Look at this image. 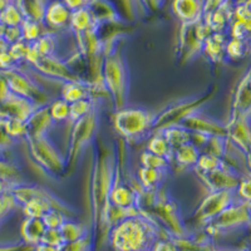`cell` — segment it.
I'll use <instances>...</instances> for the list:
<instances>
[{
	"label": "cell",
	"mask_w": 251,
	"mask_h": 251,
	"mask_svg": "<svg viewBox=\"0 0 251 251\" xmlns=\"http://www.w3.org/2000/svg\"><path fill=\"white\" fill-rule=\"evenodd\" d=\"M116 177V149L97 146L94 150L91 177V206L94 227L106 226L109 192Z\"/></svg>",
	"instance_id": "1"
},
{
	"label": "cell",
	"mask_w": 251,
	"mask_h": 251,
	"mask_svg": "<svg viewBox=\"0 0 251 251\" xmlns=\"http://www.w3.org/2000/svg\"><path fill=\"white\" fill-rule=\"evenodd\" d=\"M156 221L141 214L109 228V243L116 251H150L157 240Z\"/></svg>",
	"instance_id": "2"
},
{
	"label": "cell",
	"mask_w": 251,
	"mask_h": 251,
	"mask_svg": "<svg viewBox=\"0 0 251 251\" xmlns=\"http://www.w3.org/2000/svg\"><path fill=\"white\" fill-rule=\"evenodd\" d=\"M102 80L114 112L127 107L129 92V73L127 60L118 48L104 54L102 64Z\"/></svg>",
	"instance_id": "3"
},
{
	"label": "cell",
	"mask_w": 251,
	"mask_h": 251,
	"mask_svg": "<svg viewBox=\"0 0 251 251\" xmlns=\"http://www.w3.org/2000/svg\"><path fill=\"white\" fill-rule=\"evenodd\" d=\"M154 114L140 107H125L114 112V131L126 141L149 137L152 131Z\"/></svg>",
	"instance_id": "4"
},
{
	"label": "cell",
	"mask_w": 251,
	"mask_h": 251,
	"mask_svg": "<svg viewBox=\"0 0 251 251\" xmlns=\"http://www.w3.org/2000/svg\"><path fill=\"white\" fill-rule=\"evenodd\" d=\"M33 160L50 176L59 177L67 174V156L48 136L26 138Z\"/></svg>",
	"instance_id": "5"
},
{
	"label": "cell",
	"mask_w": 251,
	"mask_h": 251,
	"mask_svg": "<svg viewBox=\"0 0 251 251\" xmlns=\"http://www.w3.org/2000/svg\"><path fill=\"white\" fill-rule=\"evenodd\" d=\"M215 91L200 96V97L188 98V100H181L170 104L158 114H154L153 125H152L151 133L162 132L163 129L172 127V126H181V123L191 114L201 111L205 104L214 97Z\"/></svg>",
	"instance_id": "6"
},
{
	"label": "cell",
	"mask_w": 251,
	"mask_h": 251,
	"mask_svg": "<svg viewBox=\"0 0 251 251\" xmlns=\"http://www.w3.org/2000/svg\"><path fill=\"white\" fill-rule=\"evenodd\" d=\"M100 126V113L96 108L86 117L72 123L71 138H69L68 152H67V171L77 162L82 152L94 141Z\"/></svg>",
	"instance_id": "7"
},
{
	"label": "cell",
	"mask_w": 251,
	"mask_h": 251,
	"mask_svg": "<svg viewBox=\"0 0 251 251\" xmlns=\"http://www.w3.org/2000/svg\"><path fill=\"white\" fill-rule=\"evenodd\" d=\"M210 34H212L211 29L208 28L203 19L194 24H182L177 44L181 62L186 63L201 54L203 42Z\"/></svg>",
	"instance_id": "8"
},
{
	"label": "cell",
	"mask_w": 251,
	"mask_h": 251,
	"mask_svg": "<svg viewBox=\"0 0 251 251\" xmlns=\"http://www.w3.org/2000/svg\"><path fill=\"white\" fill-rule=\"evenodd\" d=\"M6 82H8L10 93L17 94L19 97L26 98L31 100L35 106H46L50 103V98L42 87L35 82L33 78L24 75L22 72L9 71L8 75H5Z\"/></svg>",
	"instance_id": "9"
},
{
	"label": "cell",
	"mask_w": 251,
	"mask_h": 251,
	"mask_svg": "<svg viewBox=\"0 0 251 251\" xmlns=\"http://www.w3.org/2000/svg\"><path fill=\"white\" fill-rule=\"evenodd\" d=\"M146 212H151L152 216L156 217V221L165 225L166 230H169L174 236L180 237L185 235V225L181 219L177 203L167 195H161L158 192L157 201Z\"/></svg>",
	"instance_id": "10"
},
{
	"label": "cell",
	"mask_w": 251,
	"mask_h": 251,
	"mask_svg": "<svg viewBox=\"0 0 251 251\" xmlns=\"http://www.w3.org/2000/svg\"><path fill=\"white\" fill-rule=\"evenodd\" d=\"M237 200L235 191H211L201 201L195 216L203 223H208L212 219L232 205Z\"/></svg>",
	"instance_id": "11"
},
{
	"label": "cell",
	"mask_w": 251,
	"mask_h": 251,
	"mask_svg": "<svg viewBox=\"0 0 251 251\" xmlns=\"http://www.w3.org/2000/svg\"><path fill=\"white\" fill-rule=\"evenodd\" d=\"M34 69L44 78H48V79L58 83L80 80L75 72L72 71L64 58L59 57V55L42 57L34 66Z\"/></svg>",
	"instance_id": "12"
},
{
	"label": "cell",
	"mask_w": 251,
	"mask_h": 251,
	"mask_svg": "<svg viewBox=\"0 0 251 251\" xmlns=\"http://www.w3.org/2000/svg\"><path fill=\"white\" fill-rule=\"evenodd\" d=\"M208 226L215 230H230V228L241 227L250 224L248 203L237 199L232 205L225 208L215 219L208 221Z\"/></svg>",
	"instance_id": "13"
},
{
	"label": "cell",
	"mask_w": 251,
	"mask_h": 251,
	"mask_svg": "<svg viewBox=\"0 0 251 251\" xmlns=\"http://www.w3.org/2000/svg\"><path fill=\"white\" fill-rule=\"evenodd\" d=\"M182 127L191 132V133H201L208 137H225L227 136L226 125L219 122L215 118L207 114L201 113V111L188 116L182 123Z\"/></svg>",
	"instance_id": "14"
},
{
	"label": "cell",
	"mask_w": 251,
	"mask_h": 251,
	"mask_svg": "<svg viewBox=\"0 0 251 251\" xmlns=\"http://www.w3.org/2000/svg\"><path fill=\"white\" fill-rule=\"evenodd\" d=\"M227 138L236 147H239L244 153H248L251 150V125L250 120L240 114L232 113L231 118L226 123Z\"/></svg>",
	"instance_id": "15"
},
{
	"label": "cell",
	"mask_w": 251,
	"mask_h": 251,
	"mask_svg": "<svg viewBox=\"0 0 251 251\" xmlns=\"http://www.w3.org/2000/svg\"><path fill=\"white\" fill-rule=\"evenodd\" d=\"M201 180L208 188V191H236L240 182V175L227 169L225 165L219 170L208 174H201Z\"/></svg>",
	"instance_id": "16"
},
{
	"label": "cell",
	"mask_w": 251,
	"mask_h": 251,
	"mask_svg": "<svg viewBox=\"0 0 251 251\" xmlns=\"http://www.w3.org/2000/svg\"><path fill=\"white\" fill-rule=\"evenodd\" d=\"M72 12L62 0H49L46 6L43 24L48 31L62 30L69 26Z\"/></svg>",
	"instance_id": "17"
},
{
	"label": "cell",
	"mask_w": 251,
	"mask_h": 251,
	"mask_svg": "<svg viewBox=\"0 0 251 251\" xmlns=\"http://www.w3.org/2000/svg\"><path fill=\"white\" fill-rule=\"evenodd\" d=\"M26 138H35L48 136L54 121L51 120L49 113V104L39 106L30 114V117L26 120Z\"/></svg>",
	"instance_id": "18"
},
{
	"label": "cell",
	"mask_w": 251,
	"mask_h": 251,
	"mask_svg": "<svg viewBox=\"0 0 251 251\" xmlns=\"http://www.w3.org/2000/svg\"><path fill=\"white\" fill-rule=\"evenodd\" d=\"M170 3L181 24H194L203 19V0H171Z\"/></svg>",
	"instance_id": "19"
},
{
	"label": "cell",
	"mask_w": 251,
	"mask_h": 251,
	"mask_svg": "<svg viewBox=\"0 0 251 251\" xmlns=\"http://www.w3.org/2000/svg\"><path fill=\"white\" fill-rule=\"evenodd\" d=\"M138 203V191L131 183L114 177V183L109 192V205L122 208L136 207ZM138 207V206H137Z\"/></svg>",
	"instance_id": "20"
},
{
	"label": "cell",
	"mask_w": 251,
	"mask_h": 251,
	"mask_svg": "<svg viewBox=\"0 0 251 251\" xmlns=\"http://www.w3.org/2000/svg\"><path fill=\"white\" fill-rule=\"evenodd\" d=\"M87 8L100 26L107 24H118L123 22L120 9L113 3V0H91Z\"/></svg>",
	"instance_id": "21"
},
{
	"label": "cell",
	"mask_w": 251,
	"mask_h": 251,
	"mask_svg": "<svg viewBox=\"0 0 251 251\" xmlns=\"http://www.w3.org/2000/svg\"><path fill=\"white\" fill-rule=\"evenodd\" d=\"M59 98L66 100L69 104L78 102V100H87V98H93V87L92 84L83 82V80L63 83L60 86Z\"/></svg>",
	"instance_id": "22"
},
{
	"label": "cell",
	"mask_w": 251,
	"mask_h": 251,
	"mask_svg": "<svg viewBox=\"0 0 251 251\" xmlns=\"http://www.w3.org/2000/svg\"><path fill=\"white\" fill-rule=\"evenodd\" d=\"M227 40V33H212L203 42L202 53L212 63L223 62L224 58H226L225 48Z\"/></svg>",
	"instance_id": "23"
},
{
	"label": "cell",
	"mask_w": 251,
	"mask_h": 251,
	"mask_svg": "<svg viewBox=\"0 0 251 251\" xmlns=\"http://www.w3.org/2000/svg\"><path fill=\"white\" fill-rule=\"evenodd\" d=\"M248 75L249 72L245 75V77L240 80L237 84L236 92L234 96V108L232 113L240 114L243 117H246L250 120L251 118V89L249 88L248 84Z\"/></svg>",
	"instance_id": "24"
},
{
	"label": "cell",
	"mask_w": 251,
	"mask_h": 251,
	"mask_svg": "<svg viewBox=\"0 0 251 251\" xmlns=\"http://www.w3.org/2000/svg\"><path fill=\"white\" fill-rule=\"evenodd\" d=\"M97 28H100V25L97 24L88 8H83L79 10H75V12H72L68 29L75 35L82 34V33Z\"/></svg>",
	"instance_id": "25"
},
{
	"label": "cell",
	"mask_w": 251,
	"mask_h": 251,
	"mask_svg": "<svg viewBox=\"0 0 251 251\" xmlns=\"http://www.w3.org/2000/svg\"><path fill=\"white\" fill-rule=\"evenodd\" d=\"M200 154V150L197 149L194 143L188 142L172 151L171 161H174L176 165L181 166V167H185V169H191V167L195 169Z\"/></svg>",
	"instance_id": "26"
},
{
	"label": "cell",
	"mask_w": 251,
	"mask_h": 251,
	"mask_svg": "<svg viewBox=\"0 0 251 251\" xmlns=\"http://www.w3.org/2000/svg\"><path fill=\"white\" fill-rule=\"evenodd\" d=\"M47 227L43 224L42 219H29L26 217L22 225V236L24 243L28 245L35 246L42 241Z\"/></svg>",
	"instance_id": "27"
},
{
	"label": "cell",
	"mask_w": 251,
	"mask_h": 251,
	"mask_svg": "<svg viewBox=\"0 0 251 251\" xmlns=\"http://www.w3.org/2000/svg\"><path fill=\"white\" fill-rule=\"evenodd\" d=\"M166 172L163 170L145 169L140 167L137 172V181L142 190H160L161 185L166 178Z\"/></svg>",
	"instance_id": "28"
},
{
	"label": "cell",
	"mask_w": 251,
	"mask_h": 251,
	"mask_svg": "<svg viewBox=\"0 0 251 251\" xmlns=\"http://www.w3.org/2000/svg\"><path fill=\"white\" fill-rule=\"evenodd\" d=\"M18 8L23 14L24 19L34 20L43 23L47 4L40 0H14Z\"/></svg>",
	"instance_id": "29"
},
{
	"label": "cell",
	"mask_w": 251,
	"mask_h": 251,
	"mask_svg": "<svg viewBox=\"0 0 251 251\" xmlns=\"http://www.w3.org/2000/svg\"><path fill=\"white\" fill-rule=\"evenodd\" d=\"M163 137L172 149V151L186 143L191 142V132L186 129L182 126H172L162 131Z\"/></svg>",
	"instance_id": "30"
},
{
	"label": "cell",
	"mask_w": 251,
	"mask_h": 251,
	"mask_svg": "<svg viewBox=\"0 0 251 251\" xmlns=\"http://www.w3.org/2000/svg\"><path fill=\"white\" fill-rule=\"evenodd\" d=\"M146 150L152 153L157 154V156L165 157L171 161L172 157V149L167 143L166 138L163 137L162 132H156V133H151L147 137V145H146Z\"/></svg>",
	"instance_id": "31"
},
{
	"label": "cell",
	"mask_w": 251,
	"mask_h": 251,
	"mask_svg": "<svg viewBox=\"0 0 251 251\" xmlns=\"http://www.w3.org/2000/svg\"><path fill=\"white\" fill-rule=\"evenodd\" d=\"M60 234H62L64 243H71V241H77V240L84 239L89 236L88 230L84 225L77 223L75 220L67 219V221L59 228Z\"/></svg>",
	"instance_id": "32"
},
{
	"label": "cell",
	"mask_w": 251,
	"mask_h": 251,
	"mask_svg": "<svg viewBox=\"0 0 251 251\" xmlns=\"http://www.w3.org/2000/svg\"><path fill=\"white\" fill-rule=\"evenodd\" d=\"M35 50L39 53L40 57H48V55H58V39L57 35L53 31L44 33L37 42L31 43Z\"/></svg>",
	"instance_id": "33"
},
{
	"label": "cell",
	"mask_w": 251,
	"mask_h": 251,
	"mask_svg": "<svg viewBox=\"0 0 251 251\" xmlns=\"http://www.w3.org/2000/svg\"><path fill=\"white\" fill-rule=\"evenodd\" d=\"M20 29H22L23 40H25L26 43L29 44L37 42L44 33L48 31L43 23L29 19H24V22L22 23V25H20Z\"/></svg>",
	"instance_id": "34"
},
{
	"label": "cell",
	"mask_w": 251,
	"mask_h": 251,
	"mask_svg": "<svg viewBox=\"0 0 251 251\" xmlns=\"http://www.w3.org/2000/svg\"><path fill=\"white\" fill-rule=\"evenodd\" d=\"M49 113H50L51 120L54 123H66L69 122V116H71V104L63 100L62 98H55L49 103Z\"/></svg>",
	"instance_id": "35"
},
{
	"label": "cell",
	"mask_w": 251,
	"mask_h": 251,
	"mask_svg": "<svg viewBox=\"0 0 251 251\" xmlns=\"http://www.w3.org/2000/svg\"><path fill=\"white\" fill-rule=\"evenodd\" d=\"M96 108H97V100H94V98H87V100H82L75 103H72L69 122H77L78 120L86 117L87 114H89Z\"/></svg>",
	"instance_id": "36"
},
{
	"label": "cell",
	"mask_w": 251,
	"mask_h": 251,
	"mask_svg": "<svg viewBox=\"0 0 251 251\" xmlns=\"http://www.w3.org/2000/svg\"><path fill=\"white\" fill-rule=\"evenodd\" d=\"M140 163H141V167H145V169H154V170H163V171H167L171 161H170L169 158L157 156V154L145 150V151L141 152L140 154Z\"/></svg>",
	"instance_id": "37"
},
{
	"label": "cell",
	"mask_w": 251,
	"mask_h": 251,
	"mask_svg": "<svg viewBox=\"0 0 251 251\" xmlns=\"http://www.w3.org/2000/svg\"><path fill=\"white\" fill-rule=\"evenodd\" d=\"M249 48H250V43L248 40L235 39V38H228L227 43H226L225 54L226 58L232 60L241 59L248 54Z\"/></svg>",
	"instance_id": "38"
},
{
	"label": "cell",
	"mask_w": 251,
	"mask_h": 251,
	"mask_svg": "<svg viewBox=\"0 0 251 251\" xmlns=\"http://www.w3.org/2000/svg\"><path fill=\"white\" fill-rule=\"evenodd\" d=\"M23 22V14L14 1L9 4L3 12L0 13V23L3 24L5 28L6 26H20Z\"/></svg>",
	"instance_id": "39"
},
{
	"label": "cell",
	"mask_w": 251,
	"mask_h": 251,
	"mask_svg": "<svg viewBox=\"0 0 251 251\" xmlns=\"http://www.w3.org/2000/svg\"><path fill=\"white\" fill-rule=\"evenodd\" d=\"M223 166V158L214 156V154L202 153V152H201L200 157H199V160H197L196 166H195V170L199 172V175L208 174V172H212L215 171V170L221 169Z\"/></svg>",
	"instance_id": "40"
},
{
	"label": "cell",
	"mask_w": 251,
	"mask_h": 251,
	"mask_svg": "<svg viewBox=\"0 0 251 251\" xmlns=\"http://www.w3.org/2000/svg\"><path fill=\"white\" fill-rule=\"evenodd\" d=\"M118 1L122 6L123 12L126 13V18L128 20H138L143 15L147 14L141 0H118Z\"/></svg>",
	"instance_id": "41"
},
{
	"label": "cell",
	"mask_w": 251,
	"mask_h": 251,
	"mask_svg": "<svg viewBox=\"0 0 251 251\" xmlns=\"http://www.w3.org/2000/svg\"><path fill=\"white\" fill-rule=\"evenodd\" d=\"M67 214L58 208H51L42 217V221L47 228H58L59 230L62 225L67 221Z\"/></svg>",
	"instance_id": "42"
},
{
	"label": "cell",
	"mask_w": 251,
	"mask_h": 251,
	"mask_svg": "<svg viewBox=\"0 0 251 251\" xmlns=\"http://www.w3.org/2000/svg\"><path fill=\"white\" fill-rule=\"evenodd\" d=\"M4 127H5L6 132L13 140L20 137L26 138V123L24 121L15 120V118H8L4 120Z\"/></svg>",
	"instance_id": "43"
},
{
	"label": "cell",
	"mask_w": 251,
	"mask_h": 251,
	"mask_svg": "<svg viewBox=\"0 0 251 251\" xmlns=\"http://www.w3.org/2000/svg\"><path fill=\"white\" fill-rule=\"evenodd\" d=\"M235 194H236V197L240 201H243V202H246V203H251V172L250 171L240 177L239 186H237Z\"/></svg>",
	"instance_id": "44"
},
{
	"label": "cell",
	"mask_w": 251,
	"mask_h": 251,
	"mask_svg": "<svg viewBox=\"0 0 251 251\" xmlns=\"http://www.w3.org/2000/svg\"><path fill=\"white\" fill-rule=\"evenodd\" d=\"M29 47H30V44L26 43L25 40H20V42H18V43L9 46L8 51H9V54L13 57V59L18 63L20 62V60H25L26 53H28L29 50Z\"/></svg>",
	"instance_id": "45"
},
{
	"label": "cell",
	"mask_w": 251,
	"mask_h": 251,
	"mask_svg": "<svg viewBox=\"0 0 251 251\" xmlns=\"http://www.w3.org/2000/svg\"><path fill=\"white\" fill-rule=\"evenodd\" d=\"M92 243L89 236L84 239L77 240V241H71V243H64L59 248V251H91Z\"/></svg>",
	"instance_id": "46"
},
{
	"label": "cell",
	"mask_w": 251,
	"mask_h": 251,
	"mask_svg": "<svg viewBox=\"0 0 251 251\" xmlns=\"http://www.w3.org/2000/svg\"><path fill=\"white\" fill-rule=\"evenodd\" d=\"M40 243L47 244V245L50 246H55V248H60L64 244V240H63L62 234H60L58 228H47Z\"/></svg>",
	"instance_id": "47"
},
{
	"label": "cell",
	"mask_w": 251,
	"mask_h": 251,
	"mask_svg": "<svg viewBox=\"0 0 251 251\" xmlns=\"http://www.w3.org/2000/svg\"><path fill=\"white\" fill-rule=\"evenodd\" d=\"M3 38L6 40V43H8L9 46L18 43L20 40H23L22 29H20V26H6Z\"/></svg>",
	"instance_id": "48"
},
{
	"label": "cell",
	"mask_w": 251,
	"mask_h": 251,
	"mask_svg": "<svg viewBox=\"0 0 251 251\" xmlns=\"http://www.w3.org/2000/svg\"><path fill=\"white\" fill-rule=\"evenodd\" d=\"M150 251H178L177 245L171 240H158L154 241Z\"/></svg>",
	"instance_id": "49"
},
{
	"label": "cell",
	"mask_w": 251,
	"mask_h": 251,
	"mask_svg": "<svg viewBox=\"0 0 251 251\" xmlns=\"http://www.w3.org/2000/svg\"><path fill=\"white\" fill-rule=\"evenodd\" d=\"M228 0H203V18L225 5Z\"/></svg>",
	"instance_id": "50"
},
{
	"label": "cell",
	"mask_w": 251,
	"mask_h": 251,
	"mask_svg": "<svg viewBox=\"0 0 251 251\" xmlns=\"http://www.w3.org/2000/svg\"><path fill=\"white\" fill-rule=\"evenodd\" d=\"M62 1L71 12H75L79 9L87 8L91 0H62Z\"/></svg>",
	"instance_id": "51"
},
{
	"label": "cell",
	"mask_w": 251,
	"mask_h": 251,
	"mask_svg": "<svg viewBox=\"0 0 251 251\" xmlns=\"http://www.w3.org/2000/svg\"><path fill=\"white\" fill-rule=\"evenodd\" d=\"M143 8L146 9V12L154 13L157 10H160L161 6L163 5L165 0H141Z\"/></svg>",
	"instance_id": "52"
},
{
	"label": "cell",
	"mask_w": 251,
	"mask_h": 251,
	"mask_svg": "<svg viewBox=\"0 0 251 251\" xmlns=\"http://www.w3.org/2000/svg\"><path fill=\"white\" fill-rule=\"evenodd\" d=\"M13 176H15V170L13 169L12 166L0 162V180L6 182V181L10 180Z\"/></svg>",
	"instance_id": "53"
},
{
	"label": "cell",
	"mask_w": 251,
	"mask_h": 251,
	"mask_svg": "<svg viewBox=\"0 0 251 251\" xmlns=\"http://www.w3.org/2000/svg\"><path fill=\"white\" fill-rule=\"evenodd\" d=\"M15 62L13 59V57L9 54V51H3V53H0V67L3 69H12L13 66H14Z\"/></svg>",
	"instance_id": "54"
},
{
	"label": "cell",
	"mask_w": 251,
	"mask_h": 251,
	"mask_svg": "<svg viewBox=\"0 0 251 251\" xmlns=\"http://www.w3.org/2000/svg\"><path fill=\"white\" fill-rule=\"evenodd\" d=\"M33 251H59V248H55V246L47 245V244L39 243L38 245L34 246Z\"/></svg>",
	"instance_id": "55"
},
{
	"label": "cell",
	"mask_w": 251,
	"mask_h": 251,
	"mask_svg": "<svg viewBox=\"0 0 251 251\" xmlns=\"http://www.w3.org/2000/svg\"><path fill=\"white\" fill-rule=\"evenodd\" d=\"M10 3H13L12 0H0V13L3 12L4 9H5Z\"/></svg>",
	"instance_id": "56"
},
{
	"label": "cell",
	"mask_w": 251,
	"mask_h": 251,
	"mask_svg": "<svg viewBox=\"0 0 251 251\" xmlns=\"http://www.w3.org/2000/svg\"><path fill=\"white\" fill-rule=\"evenodd\" d=\"M246 166H248V170L251 172V150L246 153Z\"/></svg>",
	"instance_id": "57"
},
{
	"label": "cell",
	"mask_w": 251,
	"mask_h": 251,
	"mask_svg": "<svg viewBox=\"0 0 251 251\" xmlns=\"http://www.w3.org/2000/svg\"><path fill=\"white\" fill-rule=\"evenodd\" d=\"M4 31H5V26H4L3 24L0 23V38H1L4 35Z\"/></svg>",
	"instance_id": "58"
},
{
	"label": "cell",
	"mask_w": 251,
	"mask_h": 251,
	"mask_svg": "<svg viewBox=\"0 0 251 251\" xmlns=\"http://www.w3.org/2000/svg\"><path fill=\"white\" fill-rule=\"evenodd\" d=\"M248 84H249V88L251 89V71L249 72V75H248Z\"/></svg>",
	"instance_id": "59"
},
{
	"label": "cell",
	"mask_w": 251,
	"mask_h": 251,
	"mask_svg": "<svg viewBox=\"0 0 251 251\" xmlns=\"http://www.w3.org/2000/svg\"><path fill=\"white\" fill-rule=\"evenodd\" d=\"M248 210H249V217H250V224H251V203H248Z\"/></svg>",
	"instance_id": "60"
},
{
	"label": "cell",
	"mask_w": 251,
	"mask_h": 251,
	"mask_svg": "<svg viewBox=\"0 0 251 251\" xmlns=\"http://www.w3.org/2000/svg\"><path fill=\"white\" fill-rule=\"evenodd\" d=\"M40 1H43V3H46V4H48V1H49V0H40Z\"/></svg>",
	"instance_id": "61"
},
{
	"label": "cell",
	"mask_w": 251,
	"mask_h": 251,
	"mask_svg": "<svg viewBox=\"0 0 251 251\" xmlns=\"http://www.w3.org/2000/svg\"><path fill=\"white\" fill-rule=\"evenodd\" d=\"M249 40H250V47H251V37H250V39H249Z\"/></svg>",
	"instance_id": "62"
},
{
	"label": "cell",
	"mask_w": 251,
	"mask_h": 251,
	"mask_svg": "<svg viewBox=\"0 0 251 251\" xmlns=\"http://www.w3.org/2000/svg\"><path fill=\"white\" fill-rule=\"evenodd\" d=\"M166 1H171V0H165V3H166Z\"/></svg>",
	"instance_id": "63"
},
{
	"label": "cell",
	"mask_w": 251,
	"mask_h": 251,
	"mask_svg": "<svg viewBox=\"0 0 251 251\" xmlns=\"http://www.w3.org/2000/svg\"><path fill=\"white\" fill-rule=\"evenodd\" d=\"M236 1H239V0H236Z\"/></svg>",
	"instance_id": "64"
}]
</instances>
